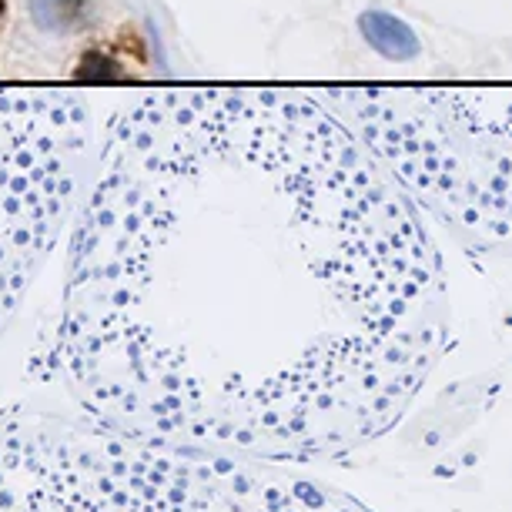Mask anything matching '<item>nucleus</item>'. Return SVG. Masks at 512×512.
<instances>
[{"label":"nucleus","instance_id":"obj_1","mask_svg":"<svg viewBox=\"0 0 512 512\" xmlns=\"http://www.w3.org/2000/svg\"><path fill=\"white\" fill-rule=\"evenodd\" d=\"M446 345L429 231L325 104L191 88L108 121L54 345L101 412L332 459L385 436Z\"/></svg>","mask_w":512,"mask_h":512},{"label":"nucleus","instance_id":"obj_2","mask_svg":"<svg viewBox=\"0 0 512 512\" xmlns=\"http://www.w3.org/2000/svg\"><path fill=\"white\" fill-rule=\"evenodd\" d=\"M412 195L479 238L512 241V88H322Z\"/></svg>","mask_w":512,"mask_h":512},{"label":"nucleus","instance_id":"obj_3","mask_svg":"<svg viewBox=\"0 0 512 512\" xmlns=\"http://www.w3.org/2000/svg\"><path fill=\"white\" fill-rule=\"evenodd\" d=\"M88 141L84 98L0 88V325L61 231Z\"/></svg>","mask_w":512,"mask_h":512},{"label":"nucleus","instance_id":"obj_4","mask_svg":"<svg viewBox=\"0 0 512 512\" xmlns=\"http://www.w3.org/2000/svg\"><path fill=\"white\" fill-rule=\"evenodd\" d=\"M359 27H362L365 41L382 57H389V61H412V57H419V37H415L412 27H405L399 17L369 11L359 17Z\"/></svg>","mask_w":512,"mask_h":512},{"label":"nucleus","instance_id":"obj_5","mask_svg":"<svg viewBox=\"0 0 512 512\" xmlns=\"http://www.w3.org/2000/svg\"><path fill=\"white\" fill-rule=\"evenodd\" d=\"M0 17H4V0H0Z\"/></svg>","mask_w":512,"mask_h":512}]
</instances>
